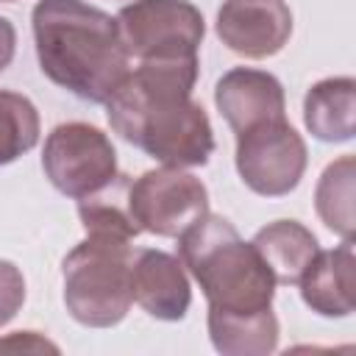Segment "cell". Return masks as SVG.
Instances as JSON below:
<instances>
[{
    "mask_svg": "<svg viewBox=\"0 0 356 356\" xmlns=\"http://www.w3.org/2000/svg\"><path fill=\"white\" fill-rule=\"evenodd\" d=\"M197 56L147 58L106 100L114 134L164 167H203L214 153L209 114L192 100Z\"/></svg>",
    "mask_w": 356,
    "mask_h": 356,
    "instance_id": "6da1fadb",
    "label": "cell"
},
{
    "mask_svg": "<svg viewBox=\"0 0 356 356\" xmlns=\"http://www.w3.org/2000/svg\"><path fill=\"white\" fill-rule=\"evenodd\" d=\"M31 22L42 72L75 97L106 103L131 72L117 17L83 0H39Z\"/></svg>",
    "mask_w": 356,
    "mask_h": 356,
    "instance_id": "7a4b0ae2",
    "label": "cell"
},
{
    "mask_svg": "<svg viewBox=\"0 0 356 356\" xmlns=\"http://www.w3.org/2000/svg\"><path fill=\"white\" fill-rule=\"evenodd\" d=\"M178 259L200 284L209 317H259L273 312L275 278L253 242L220 214H203L178 236Z\"/></svg>",
    "mask_w": 356,
    "mask_h": 356,
    "instance_id": "3957f363",
    "label": "cell"
},
{
    "mask_svg": "<svg viewBox=\"0 0 356 356\" xmlns=\"http://www.w3.org/2000/svg\"><path fill=\"white\" fill-rule=\"evenodd\" d=\"M134 256L131 239L86 234L61 264L67 312L89 328L117 325L134 303Z\"/></svg>",
    "mask_w": 356,
    "mask_h": 356,
    "instance_id": "277c9868",
    "label": "cell"
},
{
    "mask_svg": "<svg viewBox=\"0 0 356 356\" xmlns=\"http://www.w3.org/2000/svg\"><path fill=\"white\" fill-rule=\"evenodd\" d=\"M42 170L47 181L72 200L100 192L120 172L111 139L89 122L56 125L44 139Z\"/></svg>",
    "mask_w": 356,
    "mask_h": 356,
    "instance_id": "5b68a950",
    "label": "cell"
},
{
    "mask_svg": "<svg viewBox=\"0 0 356 356\" xmlns=\"http://www.w3.org/2000/svg\"><path fill=\"white\" fill-rule=\"evenodd\" d=\"M117 25L128 56L139 61L197 56L206 33L203 14L189 0H134L120 8Z\"/></svg>",
    "mask_w": 356,
    "mask_h": 356,
    "instance_id": "8992f818",
    "label": "cell"
},
{
    "mask_svg": "<svg viewBox=\"0 0 356 356\" xmlns=\"http://www.w3.org/2000/svg\"><path fill=\"white\" fill-rule=\"evenodd\" d=\"M306 161V142L286 117L236 134V172L242 184L261 197L289 195L300 184Z\"/></svg>",
    "mask_w": 356,
    "mask_h": 356,
    "instance_id": "52a82bcc",
    "label": "cell"
},
{
    "mask_svg": "<svg viewBox=\"0 0 356 356\" xmlns=\"http://www.w3.org/2000/svg\"><path fill=\"white\" fill-rule=\"evenodd\" d=\"M128 209L142 231L178 239L209 214V192L197 175L181 167H159L131 181Z\"/></svg>",
    "mask_w": 356,
    "mask_h": 356,
    "instance_id": "ba28073f",
    "label": "cell"
},
{
    "mask_svg": "<svg viewBox=\"0 0 356 356\" xmlns=\"http://www.w3.org/2000/svg\"><path fill=\"white\" fill-rule=\"evenodd\" d=\"M220 42L245 58H270L292 36V11L284 0H225L217 11Z\"/></svg>",
    "mask_w": 356,
    "mask_h": 356,
    "instance_id": "9c48e42d",
    "label": "cell"
},
{
    "mask_svg": "<svg viewBox=\"0 0 356 356\" xmlns=\"http://www.w3.org/2000/svg\"><path fill=\"white\" fill-rule=\"evenodd\" d=\"M214 103L234 134H242L267 120L286 117L284 86L273 72L253 67L228 70L214 86Z\"/></svg>",
    "mask_w": 356,
    "mask_h": 356,
    "instance_id": "30bf717a",
    "label": "cell"
},
{
    "mask_svg": "<svg viewBox=\"0 0 356 356\" xmlns=\"http://www.w3.org/2000/svg\"><path fill=\"white\" fill-rule=\"evenodd\" d=\"M134 300L156 320H184L192 303L189 278L184 273V264L178 256L164 250H136L134 256V273H131Z\"/></svg>",
    "mask_w": 356,
    "mask_h": 356,
    "instance_id": "8fae6325",
    "label": "cell"
},
{
    "mask_svg": "<svg viewBox=\"0 0 356 356\" xmlns=\"http://www.w3.org/2000/svg\"><path fill=\"white\" fill-rule=\"evenodd\" d=\"M303 303L323 317H348L356 306V256L353 239L334 250H317L298 281Z\"/></svg>",
    "mask_w": 356,
    "mask_h": 356,
    "instance_id": "7c38bea8",
    "label": "cell"
},
{
    "mask_svg": "<svg viewBox=\"0 0 356 356\" xmlns=\"http://www.w3.org/2000/svg\"><path fill=\"white\" fill-rule=\"evenodd\" d=\"M303 122L320 142H348L356 134V81L348 75L317 81L303 97Z\"/></svg>",
    "mask_w": 356,
    "mask_h": 356,
    "instance_id": "4fadbf2b",
    "label": "cell"
},
{
    "mask_svg": "<svg viewBox=\"0 0 356 356\" xmlns=\"http://www.w3.org/2000/svg\"><path fill=\"white\" fill-rule=\"evenodd\" d=\"M253 248L270 267L275 284L284 286L298 284L320 250L317 236L298 220H275L259 228L253 236Z\"/></svg>",
    "mask_w": 356,
    "mask_h": 356,
    "instance_id": "5bb4252c",
    "label": "cell"
},
{
    "mask_svg": "<svg viewBox=\"0 0 356 356\" xmlns=\"http://www.w3.org/2000/svg\"><path fill=\"white\" fill-rule=\"evenodd\" d=\"M128 189L131 178L117 172L111 184H106L100 192L86 195L78 200V217L86 234H106V236H120V239H136L142 228L134 222L131 209H128Z\"/></svg>",
    "mask_w": 356,
    "mask_h": 356,
    "instance_id": "9a60e30c",
    "label": "cell"
},
{
    "mask_svg": "<svg viewBox=\"0 0 356 356\" xmlns=\"http://www.w3.org/2000/svg\"><path fill=\"white\" fill-rule=\"evenodd\" d=\"M353 189H356V159L339 156L331 161L314 189V209L328 231L342 239H353Z\"/></svg>",
    "mask_w": 356,
    "mask_h": 356,
    "instance_id": "2e32d148",
    "label": "cell"
},
{
    "mask_svg": "<svg viewBox=\"0 0 356 356\" xmlns=\"http://www.w3.org/2000/svg\"><path fill=\"white\" fill-rule=\"evenodd\" d=\"M209 337L222 356H267L278 348V317H209Z\"/></svg>",
    "mask_w": 356,
    "mask_h": 356,
    "instance_id": "e0dca14e",
    "label": "cell"
},
{
    "mask_svg": "<svg viewBox=\"0 0 356 356\" xmlns=\"http://www.w3.org/2000/svg\"><path fill=\"white\" fill-rule=\"evenodd\" d=\"M39 142V111L19 95L0 89V167L17 161Z\"/></svg>",
    "mask_w": 356,
    "mask_h": 356,
    "instance_id": "ac0fdd59",
    "label": "cell"
},
{
    "mask_svg": "<svg viewBox=\"0 0 356 356\" xmlns=\"http://www.w3.org/2000/svg\"><path fill=\"white\" fill-rule=\"evenodd\" d=\"M25 303V278L17 264L0 259V328L22 309Z\"/></svg>",
    "mask_w": 356,
    "mask_h": 356,
    "instance_id": "d6986e66",
    "label": "cell"
},
{
    "mask_svg": "<svg viewBox=\"0 0 356 356\" xmlns=\"http://www.w3.org/2000/svg\"><path fill=\"white\" fill-rule=\"evenodd\" d=\"M0 348H22V350H56V345H50L47 339H39L36 331H17L11 339H3Z\"/></svg>",
    "mask_w": 356,
    "mask_h": 356,
    "instance_id": "ffe728a7",
    "label": "cell"
},
{
    "mask_svg": "<svg viewBox=\"0 0 356 356\" xmlns=\"http://www.w3.org/2000/svg\"><path fill=\"white\" fill-rule=\"evenodd\" d=\"M14 50H17V31L6 17H0V72L11 64Z\"/></svg>",
    "mask_w": 356,
    "mask_h": 356,
    "instance_id": "44dd1931",
    "label": "cell"
},
{
    "mask_svg": "<svg viewBox=\"0 0 356 356\" xmlns=\"http://www.w3.org/2000/svg\"><path fill=\"white\" fill-rule=\"evenodd\" d=\"M0 3H14V0H0Z\"/></svg>",
    "mask_w": 356,
    "mask_h": 356,
    "instance_id": "7402d4cb",
    "label": "cell"
}]
</instances>
